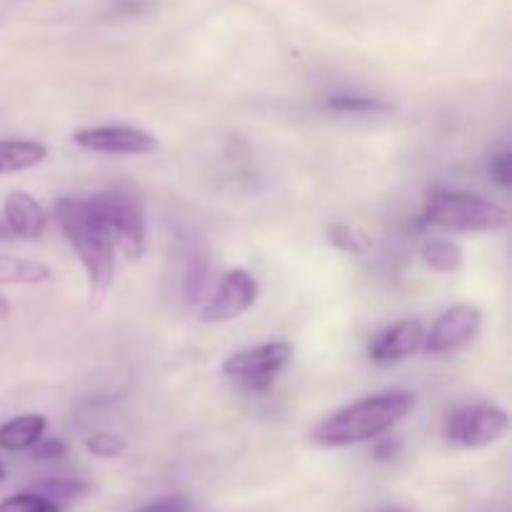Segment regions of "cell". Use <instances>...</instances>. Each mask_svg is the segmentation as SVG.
<instances>
[{
	"instance_id": "obj_25",
	"label": "cell",
	"mask_w": 512,
	"mask_h": 512,
	"mask_svg": "<svg viewBox=\"0 0 512 512\" xmlns=\"http://www.w3.org/2000/svg\"><path fill=\"white\" fill-rule=\"evenodd\" d=\"M188 500L183 498V495H170V498H163V500H155V503L145 505L143 510L138 512H190Z\"/></svg>"
},
{
	"instance_id": "obj_24",
	"label": "cell",
	"mask_w": 512,
	"mask_h": 512,
	"mask_svg": "<svg viewBox=\"0 0 512 512\" xmlns=\"http://www.w3.org/2000/svg\"><path fill=\"white\" fill-rule=\"evenodd\" d=\"M153 5H155V0H118L110 13L120 15V18H135V15L148 13Z\"/></svg>"
},
{
	"instance_id": "obj_7",
	"label": "cell",
	"mask_w": 512,
	"mask_h": 512,
	"mask_svg": "<svg viewBox=\"0 0 512 512\" xmlns=\"http://www.w3.org/2000/svg\"><path fill=\"white\" fill-rule=\"evenodd\" d=\"M260 285L253 273L245 268H233L220 278L215 285L213 295L205 300L203 310H200V320L203 323H228V320L240 318L245 310H250L258 300Z\"/></svg>"
},
{
	"instance_id": "obj_29",
	"label": "cell",
	"mask_w": 512,
	"mask_h": 512,
	"mask_svg": "<svg viewBox=\"0 0 512 512\" xmlns=\"http://www.w3.org/2000/svg\"><path fill=\"white\" fill-rule=\"evenodd\" d=\"M5 475H8V470H5V465L0 463V483H3V480H5Z\"/></svg>"
},
{
	"instance_id": "obj_28",
	"label": "cell",
	"mask_w": 512,
	"mask_h": 512,
	"mask_svg": "<svg viewBox=\"0 0 512 512\" xmlns=\"http://www.w3.org/2000/svg\"><path fill=\"white\" fill-rule=\"evenodd\" d=\"M8 238H13V235H10L8 225H5L3 218H0V240H8Z\"/></svg>"
},
{
	"instance_id": "obj_4",
	"label": "cell",
	"mask_w": 512,
	"mask_h": 512,
	"mask_svg": "<svg viewBox=\"0 0 512 512\" xmlns=\"http://www.w3.org/2000/svg\"><path fill=\"white\" fill-rule=\"evenodd\" d=\"M88 205L93 208L95 218L113 240L115 250H123L128 260H140L145 253V218L143 208L133 195L120 190L90 195Z\"/></svg>"
},
{
	"instance_id": "obj_5",
	"label": "cell",
	"mask_w": 512,
	"mask_h": 512,
	"mask_svg": "<svg viewBox=\"0 0 512 512\" xmlns=\"http://www.w3.org/2000/svg\"><path fill=\"white\" fill-rule=\"evenodd\" d=\"M293 355V343H288V340H270V343L228 355L223 360V375L248 385L250 390H263L293 360Z\"/></svg>"
},
{
	"instance_id": "obj_19",
	"label": "cell",
	"mask_w": 512,
	"mask_h": 512,
	"mask_svg": "<svg viewBox=\"0 0 512 512\" xmlns=\"http://www.w3.org/2000/svg\"><path fill=\"white\" fill-rule=\"evenodd\" d=\"M208 260L205 258H193L188 263V270H185V280H183V295L185 303H198L203 300L205 288H208Z\"/></svg>"
},
{
	"instance_id": "obj_17",
	"label": "cell",
	"mask_w": 512,
	"mask_h": 512,
	"mask_svg": "<svg viewBox=\"0 0 512 512\" xmlns=\"http://www.w3.org/2000/svg\"><path fill=\"white\" fill-rule=\"evenodd\" d=\"M33 490L38 495H43V498H48L50 503H55L63 508V503L83 498L90 488L83 483V480H75V478H48V480H43V483L35 485Z\"/></svg>"
},
{
	"instance_id": "obj_1",
	"label": "cell",
	"mask_w": 512,
	"mask_h": 512,
	"mask_svg": "<svg viewBox=\"0 0 512 512\" xmlns=\"http://www.w3.org/2000/svg\"><path fill=\"white\" fill-rule=\"evenodd\" d=\"M415 405H418V398L410 390H383V393L368 395V398L328 415L310 433V440L323 448H348L355 443H368V440L388 433L403 418H408Z\"/></svg>"
},
{
	"instance_id": "obj_9",
	"label": "cell",
	"mask_w": 512,
	"mask_h": 512,
	"mask_svg": "<svg viewBox=\"0 0 512 512\" xmlns=\"http://www.w3.org/2000/svg\"><path fill=\"white\" fill-rule=\"evenodd\" d=\"M75 145L93 153L108 155H150L160 148L158 138L148 130L128 128V125H98V128H80L73 135Z\"/></svg>"
},
{
	"instance_id": "obj_27",
	"label": "cell",
	"mask_w": 512,
	"mask_h": 512,
	"mask_svg": "<svg viewBox=\"0 0 512 512\" xmlns=\"http://www.w3.org/2000/svg\"><path fill=\"white\" fill-rule=\"evenodd\" d=\"M8 313H10V303H8V298H3V295H0V320L8 318Z\"/></svg>"
},
{
	"instance_id": "obj_22",
	"label": "cell",
	"mask_w": 512,
	"mask_h": 512,
	"mask_svg": "<svg viewBox=\"0 0 512 512\" xmlns=\"http://www.w3.org/2000/svg\"><path fill=\"white\" fill-rule=\"evenodd\" d=\"M30 453H33L35 460H43V463H50V460L65 458L68 448H65V443L60 438H40L38 443H35L33 448H30Z\"/></svg>"
},
{
	"instance_id": "obj_23",
	"label": "cell",
	"mask_w": 512,
	"mask_h": 512,
	"mask_svg": "<svg viewBox=\"0 0 512 512\" xmlns=\"http://www.w3.org/2000/svg\"><path fill=\"white\" fill-rule=\"evenodd\" d=\"M490 173H493V178L498 180V185H503V188H510V183H512V155H510V150H500V153L493 155V160H490Z\"/></svg>"
},
{
	"instance_id": "obj_11",
	"label": "cell",
	"mask_w": 512,
	"mask_h": 512,
	"mask_svg": "<svg viewBox=\"0 0 512 512\" xmlns=\"http://www.w3.org/2000/svg\"><path fill=\"white\" fill-rule=\"evenodd\" d=\"M3 223L8 225L10 235L25 240H38L48 230V213L43 205L25 190H13L3 200Z\"/></svg>"
},
{
	"instance_id": "obj_30",
	"label": "cell",
	"mask_w": 512,
	"mask_h": 512,
	"mask_svg": "<svg viewBox=\"0 0 512 512\" xmlns=\"http://www.w3.org/2000/svg\"><path fill=\"white\" fill-rule=\"evenodd\" d=\"M380 512H408V510H403V508H385V510H380Z\"/></svg>"
},
{
	"instance_id": "obj_26",
	"label": "cell",
	"mask_w": 512,
	"mask_h": 512,
	"mask_svg": "<svg viewBox=\"0 0 512 512\" xmlns=\"http://www.w3.org/2000/svg\"><path fill=\"white\" fill-rule=\"evenodd\" d=\"M398 450H400L398 440L385 438V440H380V443H375L373 458H375V460H393L395 455H398Z\"/></svg>"
},
{
	"instance_id": "obj_10",
	"label": "cell",
	"mask_w": 512,
	"mask_h": 512,
	"mask_svg": "<svg viewBox=\"0 0 512 512\" xmlns=\"http://www.w3.org/2000/svg\"><path fill=\"white\" fill-rule=\"evenodd\" d=\"M425 328L420 320H400L370 343V360L378 365L400 363L423 350Z\"/></svg>"
},
{
	"instance_id": "obj_21",
	"label": "cell",
	"mask_w": 512,
	"mask_h": 512,
	"mask_svg": "<svg viewBox=\"0 0 512 512\" xmlns=\"http://www.w3.org/2000/svg\"><path fill=\"white\" fill-rule=\"evenodd\" d=\"M85 448H88V453H93L95 458L113 460L120 458V455L128 450V443H125V438H120V435L115 433H93L85 440Z\"/></svg>"
},
{
	"instance_id": "obj_18",
	"label": "cell",
	"mask_w": 512,
	"mask_h": 512,
	"mask_svg": "<svg viewBox=\"0 0 512 512\" xmlns=\"http://www.w3.org/2000/svg\"><path fill=\"white\" fill-rule=\"evenodd\" d=\"M0 512H63V508L50 503L48 498L38 495L35 490H28V493H15L10 498L0 500Z\"/></svg>"
},
{
	"instance_id": "obj_6",
	"label": "cell",
	"mask_w": 512,
	"mask_h": 512,
	"mask_svg": "<svg viewBox=\"0 0 512 512\" xmlns=\"http://www.w3.org/2000/svg\"><path fill=\"white\" fill-rule=\"evenodd\" d=\"M508 428L510 418L505 410L495 408V405L475 403L453 410L445 418L443 435L448 443L460 445V448H485V445L498 443L508 433Z\"/></svg>"
},
{
	"instance_id": "obj_15",
	"label": "cell",
	"mask_w": 512,
	"mask_h": 512,
	"mask_svg": "<svg viewBox=\"0 0 512 512\" xmlns=\"http://www.w3.org/2000/svg\"><path fill=\"white\" fill-rule=\"evenodd\" d=\"M420 258L438 273H455L463 265V248L448 238H428L420 245Z\"/></svg>"
},
{
	"instance_id": "obj_2",
	"label": "cell",
	"mask_w": 512,
	"mask_h": 512,
	"mask_svg": "<svg viewBox=\"0 0 512 512\" xmlns=\"http://www.w3.org/2000/svg\"><path fill=\"white\" fill-rule=\"evenodd\" d=\"M55 220L68 243L78 253L88 275L90 295L103 298L115 280V245L93 208L83 198H58L53 205Z\"/></svg>"
},
{
	"instance_id": "obj_16",
	"label": "cell",
	"mask_w": 512,
	"mask_h": 512,
	"mask_svg": "<svg viewBox=\"0 0 512 512\" xmlns=\"http://www.w3.org/2000/svg\"><path fill=\"white\" fill-rule=\"evenodd\" d=\"M325 108L335 110V113L370 115V113H388L390 105L380 98H370V95L338 93V95H330V98L325 100Z\"/></svg>"
},
{
	"instance_id": "obj_20",
	"label": "cell",
	"mask_w": 512,
	"mask_h": 512,
	"mask_svg": "<svg viewBox=\"0 0 512 512\" xmlns=\"http://www.w3.org/2000/svg\"><path fill=\"white\" fill-rule=\"evenodd\" d=\"M328 238H330V243H333L338 250H343V253L360 255V253H365V250H368V240H365V235L358 233L355 228H350L348 223H333V225H330Z\"/></svg>"
},
{
	"instance_id": "obj_8",
	"label": "cell",
	"mask_w": 512,
	"mask_h": 512,
	"mask_svg": "<svg viewBox=\"0 0 512 512\" xmlns=\"http://www.w3.org/2000/svg\"><path fill=\"white\" fill-rule=\"evenodd\" d=\"M480 328H483V313H480V308L468 303L453 305L425 333L423 350L433 355L458 350L463 345H468L470 340L478 338Z\"/></svg>"
},
{
	"instance_id": "obj_12",
	"label": "cell",
	"mask_w": 512,
	"mask_h": 512,
	"mask_svg": "<svg viewBox=\"0 0 512 512\" xmlns=\"http://www.w3.org/2000/svg\"><path fill=\"white\" fill-rule=\"evenodd\" d=\"M48 158V148L38 140L0 138V175L20 173L40 165Z\"/></svg>"
},
{
	"instance_id": "obj_13",
	"label": "cell",
	"mask_w": 512,
	"mask_h": 512,
	"mask_svg": "<svg viewBox=\"0 0 512 512\" xmlns=\"http://www.w3.org/2000/svg\"><path fill=\"white\" fill-rule=\"evenodd\" d=\"M45 418L38 413L18 415V418L8 420L0 425V448L8 453H20V450H30L45 433Z\"/></svg>"
},
{
	"instance_id": "obj_14",
	"label": "cell",
	"mask_w": 512,
	"mask_h": 512,
	"mask_svg": "<svg viewBox=\"0 0 512 512\" xmlns=\"http://www.w3.org/2000/svg\"><path fill=\"white\" fill-rule=\"evenodd\" d=\"M53 278V270L38 260L0 255V285H40Z\"/></svg>"
},
{
	"instance_id": "obj_3",
	"label": "cell",
	"mask_w": 512,
	"mask_h": 512,
	"mask_svg": "<svg viewBox=\"0 0 512 512\" xmlns=\"http://www.w3.org/2000/svg\"><path fill=\"white\" fill-rule=\"evenodd\" d=\"M508 210L468 190H433L425 198L423 223L458 233H490L508 225Z\"/></svg>"
}]
</instances>
